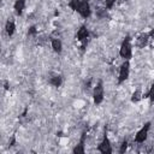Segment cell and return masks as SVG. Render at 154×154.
<instances>
[{"label":"cell","mask_w":154,"mask_h":154,"mask_svg":"<svg viewBox=\"0 0 154 154\" xmlns=\"http://www.w3.org/2000/svg\"><path fill=\"white\" fill-rule=\"evenodd\" d=\"M97 149H99V152H101L102 154H109V153H112L111 142H109V140H108L107 136H105V137L102 138V141H101V143L99 144Z\"/></svg>","instance_id":"5"},{"label":"cell","mask_w":154,"mask_h":154,"mask_svg":"<svg viewBox=\"0 0 154 154\" xmlns=\"http://www.w3.org/2000/svg\"><path fill=\"white\" fill-rule=\"evenodd\" d=\"M126 150V142H123V144H122V148H120V153H124Z\"/></svg>","instance_id":"18"},{"label":"cell","mask_w":154,"mask_h":154,"mask_svg":"<svg viewBox=\"0 0 154 154\" xmlns=\"http://www.w3.org/2000/svg\"><path fill=\"white\" fill-rule=\"evenodd\" d=\"M148 96H149V99H150L152 101H154V83L152 84V87H150V89H149V91H148Z\"/></svg>","instance_id":"17"},{"label":"cell","mask_w":154,"mask_h":154,"mask_svg":"<svg viewBox=\"0 0 154 154\" xmlns=\"http://www.w3.org/2000/svg\"><path fill=\"white\" fill-rule=\"evenodd\" d=\"M78 13L83 17V18H88L91 13V10H90V5L87 0L82 1L81 5H79V8H78Z\"/></svg>","instance_id":"6"},{"label":"cell","mask_w":154,"mask_h":154,"mask_svg":"<svg viewBox=\"0 0 154 154\" xmlns=\"http://www.w3.org/2000/svg\"><path fill=\"white\" fill-rule=\"evenodd\" d=\"M81 2H82V0H70V2H69V6H70V7H71L73 11H78Z\"/></svg>","instance_id":"13"},{"label":"cell","mask_w":154,"mask_h":154,"mask_svg":"<svg viewBox=\"0 0 154 154\" xmlns=\"http://www.w3.org/2000/svg\"><path fill=\"white\" fill-rule=\"evenodd\" d=\"M24 7H25V0H16L13 8H14V12L17 14H22L24 11Z\"/></svg>","instance_id":"9"},{"label":"cell","mask_w":154,"mask_h":154,"mask_svg":"<svg viewBox=\"0 0 154 154\" xmlns=\"http://www.w3.org/2000/svg\"><path fill=\"white\" fill-rule=\"evenodd\" d=\"M149 128H150V124H149V123H147L144 126H142V128L137 131V134L135 135V141H136L137 143H143V142L147 140Z\"/></svg>","instance_id":"4"},{"label":"cell","mask_w":154,"mask_h":154,"mask_svg":"<svg viewBox=\"0 0 154 154\" xmlns=\"http://www.w3.org/2000/svg\"><path fill=\"white\" fill-rule=\"evenodd\" d=\"M51 84L53 87H60V84H61V77L59 75H55V76L51 77Z\"/></svg>","instance_id":"12"},{"label":"cell","mask_w":154,"mask_h":154,"mask_svg":"<svg viewBox=\"0 0 154 154\" xmlns=\"http://www.w3.org/2000/svg\"><path fill=\"white\" fill-rule=\"evenodd\" d=\"M119 54L123 59L125 60H129L131 57H132V45H131V40L130 37H126L123 42H122V46L119 48Z\"/></svg>","instance_id":"1"},{"label":"cell","mask_w":154,"mask_h":154,"mask_svg":"<svg viewBox=\"0 0 154 154\" xmlns=\"http://www.w3.org/2000/svg\"><path fill=\"white\" fill-rule=\"evenodd\" d=\"M147 42H148V38H147V36H141L140 38H137V45H138V47H144L146 45H147Z\"/></svg>","instance_id":"15"},{"label":"cell","mask_w":154,"mask_h":154,"mask_svg":"<svg viewBox=\"0 0 154 154\" xmlns=\"http://www.w3.org/2000/svg\"><path fill=\"white\" fill-rule=\"evenodd\" d=\"M35 32H36L35 26H31V28H30V30H29V34H35Z\"/></svg>","instance_id":"19"},{"label":"cell","mask_w":154,"mask_h":154,"mask_svg":"<svg viewBox=\"0 0 154 154\" xmlns=\"http://www.w3.org/2000/svg\"><path fill=\"white\" fill-rule=\"evenodd\" d=\"M103 94H105V90H103L102 82H99L93 89V99L96 105H99L103 101Z\"/></svg>","instance_id":"2"},{"label":"cell","mask_w":154,"mask_h":154,"mask_svg":"<svg viewBox=\"0 0 154 154\" xmlns=\"http://www.w3.org/2000/svg\"><path fill=\"white\" fill-rule=\"evenodd\" d=\"M88 36H89L88 29H87L84 25H83V26H81V28L78 29V31H77V40H78V41L84 42V41H87Z\"/></svg>","instance_id":"7"},{"label":"cell","mask_w":154,"mask_h":154,"mask_svg":"<svg viewBox=\"0 0 154 154\" xmlns=\"http://www.w3.org/2000/svg\"><path fill=\"white\" fill-rule=\"evenodd\" d=\"M129 75H130V63H129V60H125V61L120 65V67H119L118 81H119L120 83L124 82V81H126L128 77H129Z\"/></svg>","instance_id":"3"},{"label":"cell","mask_w":154,"mask_h":154,"mask_svg":"<svg viewBox=\"0 0 154 154\" xmlns=\"http://www.w3.org/2000/svg\"><path fill=\"white\" fill-rule=\"evenodd\" d=\"M72 152H73L75 154H83V153H84V144H83V143L77 144V146L72 149Z\"/></svg>","instance_id":"14"},{"label":"cell","mask_w":154,"mask_h":154,"mask_svg":"<svg viewBox=\"0 0 154 154\" xmlns=\"http://www.w3.org/2000/svg\"><path fill=\"white\" fill-rule=\"evenodd\" d=\"M5 31H6V34L8 36H12L14 34V31H16V24H14L13 20H10L8 19L6 22V24H5Z\"/></svg>","instance_id":"8"},{"label":"cell","mask_w":154,"mask_h":154,"mask_svg":"<svg viewBox=\"0 0 154 154\" xmlns=\"http://www.w3.org/2000/svg\"><path fill=\"white\" fill-rule=\"evenodd\" d=\"M114 2H116V0H105V6H106V8H112L113 7V5H114Z\"/></svg>","instance_id":"16"},{"label":"cell","mask_w":154,"mask_h":154,"mask_svg":"<svg viewBox=\"0 0 154 154\" xmlns=\"http://www.w3.org/2000/svg\"><path fill=\"white\" fill-rule=\"evenodd\" d=\"M51 46H52V48H53V51L55 53H61V51H63V43H61V41L59 38H53L52 42H51Z\"/></svg>","instance_id":"10"},{"label":"cell","mask_w":154,"mask_h":154,"mask_svg":"<svg viewBox=\"0 0 154 154\" xmlns=\"http://www.w3.org/2000/svg\"><path fill=\"white\" fill-rule=\"evenodd\" d=\"M141 99H142V91H141L140 89L135 90V91L132 93V95H131V101H132V102H138Z\"/></svg>","instance_id":"11"}]
</instances>
